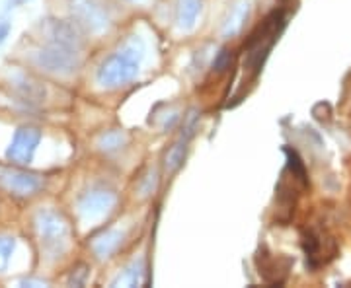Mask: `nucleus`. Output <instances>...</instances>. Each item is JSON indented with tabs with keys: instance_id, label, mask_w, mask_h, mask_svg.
Segmentation results:
<instances>
[{
	"instance_id": "obj_15",
	"label": "nucleus",
	"mask_w": 351,
	"mask_h": 288,
	"mask_svg": "<svg viewBox=\"0 0 351 288\" xmlns=\"http://www.w3.org/2000/svg\"><path fill=\"white\" fill-rule=\"evenodd\" d=\"M201 12V0H178L176 20L182 29H191Z\"/></svg>"
},
{
	"instance_id": "obj_18",
	"label": "nucleus",
	"mask_w": 351,
	"mask_h": 288,
	"mask_svg": "<svg viewBox=\"0 0 351 288\" xmlns=\"http://www.w3.org/2000/svg\"><path fill=\"white\" fill-rule=\"evenodd\" d=\"M143 275H145V267H143V261H138V263L131 265L123 273V276H119L117 283H121L125 287H137L143 283Z\"/></svg>"
},
{
	"instance_id": "obj_14",
	"label": "nucleus",
	"mask_w": 351,
	"mask_h": 288,
	"mask_svg": "<svg viewBox=\"0 0 351 288\" xmlns=\"http://www.w3.org/2000/svg\"><path fill=\"white\" fill-rule=\"evenodd\" d=\"M51 43H59L64 47H71V49H80L82 47V41L78 38L76 29L66 22H53L51 24Z\"/></svg>"
},
{
	"instance_id": "obj_3",
	"label": "nucleus",
	"mask_w": 351,
	"mask_h": 288,
	"mask_svg": "<svg viewBox=\"0 0 351 288\" xmlns=\"http://www.w3.org/2000/svg\"><path fill=\"white\" fill-rule=\"evenodd\" d=\"M302 248L306 253V265L311 269H318L320 265L330 263L338 255L336 239L313 228L302 234Z\"/></svg>"
},
{
	"instance_id": "obj_5",
	"label": "nucleus",
	"mask_w": 351,
	"mask_h": 288,
	"mask_svg": "<svg viewBox=\"0 0 351 288\" xmlns=\"http://www.w3.org/2000/svg\"><path fill=\"white\" fill-rule=\"evenodd\" d=\"M39 140H41V131L34 125L20 127L14 133L12 142L6 150V158L12 163L25 166L34 160V154L38 150Z\"/></svg>"
},
{
	"instance_id": "obj_21",
	"label": "nucleus",
	"mask_w": 351,
	"mask_h": 288,
	"mask_svg": "<svg viewBox=\"0 0 351 288\" xmlns=\"http://www.w3.org/2000/svg\"><path fill=\"white\" fill-rule=\"evenodd\" d=\"M88 276V267L86 265H78L73 269V273L69 276V283L71 285H75V287H82L84 285V280H86Z\"/></svg>"
},
{
	"instance_id": "obj_4",
	"label": "nucleus",
	"mask_w": 351,
	"mask_h": 288,
	"mask_svg": "<svg viewBox=\"0 0 351 288\" xmlns=\"http://www.w3.org/2000/svg\"><path fill=\"white\" fill-rule=\"evenodd\" d=\"M36 63L55 75H73L80 64V59H78L76 49L64 47L59 43H51L49 47L41 49L36 55Z\"/></svg>"
},
{
	"instance_id": "obj_7",
	"label": "nucleus",
	"mask_w": 351,
	"mask_h": 288,
	"mask_svg": "<svg viewBox=\"0 0 351 288\" xmlns=\"http://www.w3.org/2000/svg\"><path fill=\"white\" fill-rule=\"evenodd\" d=\"M256 265L265 285L281 287L293 267V259L285 255H274L267 250H260V253L256 255Z\"/></svg>"
},
{
	"instance_id": "obj_19",
	"label": "nucleus",
	"mask_w": 351,
	"mask_h": 288,
	"mask_svg": "<svg viewBox=\"0 0 351 288\" xmlns=\"http://www.w3.org/2000/svg\"><path fill=\"white\" fill-rule=\"evenodd\" d=\"M14 246H16V241H14L12 236H0V271L10 261Z\"/></svg>"
},
{
	"instance_id": "obj_20",
	"label": "nucleus",
	"mask_w": 351,
	"mask_h": 288,
	"mask_svg": "<svg viewBox=\"0 0 351 288\" xmlns=\"http://www.w3.org/2000/svg\"><path fill=\"white\" fill-rule=\"evenodd\" d=\"M230 63H232V53L228 49H221L217 53V57H215L213 68L217 73H225L226 68L230 66Z\"/></svg>"
},
{
	"instance_id": "obj_9",
	"label": "nucleus",
	"mask_w": 351,
	"mask_h": 288,
	"mask_svg": "<svg viewBox=\"0 0 351 288\" xmlns=\"http://www.w3.org/2000/svg\"><path fill=\"white\" fill-rule=\"evenodd\" d=\"M197 125H199V113L195 109H191L186 117V123H184V129H182V135L174 142V146L168 150L166 154V170L168 172H176L184 160H186V152H188L189 140L193 138L195 131H197Z\"/></svg>"
},
{
	"instance_id": "obj_1",
	"label": "nucleus",
	"mask_w": 351,
	"mask_h": 288,
	"mask_svg": "<svg viewBox=\"0 0 351 288\" xmlns=\"http://www.w3.org/2000/svg\"><path fill=\"white\" fill-rule=\"evenodd\" d=\"M145 45L138 38L127 39L123 47L110 55L98 68L96 80L101 88H119L129 84L138 75V61L143 59Z\"/></svg>"
},
{
	"instance_id": "obj_23",
	"label": "nucleus",
	"mask_w": 351,
	"mask_h": 288,
	"mask_svg": "<svg viewBox=\"0 0 351 288\" xmlns=\"http://www.w3.org/2000/svg\"><path fill=\"white\" fill-rule=\"evenodd\" d=\"M22 2H25V0H12V4H22Z\"/></svg>"
},
{
	"instance_id": "obj_13",
	"label": "nucleus",
	"mask_w": 351,
	"mask_h": 288,
	"mask_svg": "<svg viewBox=\"0 0 351 288\" xmlns=\"http://www.w3.org/2000/svg\"><path fill=\"white\" fill-rule=\"evenodd\" d=\"M250 16V2L248 0H240L239 4L230 10L228 18H226L225 25H223V36L225 38H234L240 34V29L244 27V22Z\"/></svg>"
},
{
	"instance_id": "obj_12",
	"label": "nucleus",
	"mask_w": 351,
	"mask_h": 288,
	"mask_svg": "<svg viewBox=\"0 0 351 288\" xmlns=\"http://www.w3.org/2000/svg\"><path fill=\"white\" fill-rule=\"evenodd\" d=\"M121 241H123L121 232L108 230V232H104V234H100V236H96V238L92 239L90 248H92L94 255L98 259H108V257H112L113 253L117 251V248L121 246Z\"/></svg>"
},
{
	"instance_id": "obj_16",
	"label": "nucleus",
	"mask_w": 351,
	"mask_h": 288,
	"mask_svg": "<svg viewBox=\"0 0 351 288\" xmlns=\"http://www.w3.org/2000/svg\"><path fill=\"white\" fill-rule=\"evenodd\" d=\"M285 154H287V172L293 176L295 181H299L301 183V187H308V176H306V168H304V163L299 158V154L295 150H291V148H285Z\"/></svg>"
},
{
	"instance_id": "obj_6",
	"label": "nucleus",
	"mask_w": 351,
	"mask_h": 288,
	"mask_svg": "<svg viewBox=\"0 0 351 288\" xmlns=\"http://www.w3.org/2000/svg\"><path fill=\"white\" fill-rule=\"evenodd\" d=\"M0 187L14 197H32L43 187V177L24 170H2Z\"/></svg>"
},
{
	"instance_id": "obj_2",
	"label": "nucleus",
	"mask_w": 351,
	"mask_h": 288,
	"mask_svg": "<svg viewBox=\"0 0 351 288\" xmlns=\"http://www.w3.org/2000/svg\"><path fill=\"white\" fill-rule=\"evenodd\" d=\"M36 232H38L41 248L49 253L51 257H63L69 250L71 241V226L63 214L57 211H39L34 218Z\"/></svg>"
},
{
	"instance_id": "obj_17",
	"label": "nucleus",
	"mask_w": 351,
	"mask_h": 288,
	"mask_svg": "<svg viewBox=\"0 0 351 288\" xmlns=\"http://www.w3.org/2000/svg\"><path fill=\"white\" fill-rule=\"evenodd\" d=\"M125 142H127V135L123 133V131H110V133L101 135L98 146H100L101 150L113 152V150H119Z\"/></svg>"
},
{
	"instance_id": "obj_8",
	"label": "nucleus",
	"mask_w": 351,
	"mask_h": 288,
	"mask_svg": "<svg viewBox=\"0 0 351 288\" xmlns=\"http://www.w3.org/2000/svg\"><path fill=\"white\" fill-rule=\"evenodd\" d=\"M117 202L115 193L108 189H92L86 195H82V199L78 200V213L82 220H98L108 213H112V209Z\"/></svg>"
},
{
	"instance_id": "obj_22",
	"label": "nucleus",
	"mask_w": 351,
	"mask_h": 288,
	"mask_svg": "<svg viewBox=\"0 0 351 288\" xmlns=\"http://www.w3.org/2000/svg\"><path fill=\"white\" fill-rule=\"evenodd\" d=\"M8 31H10V24L8 22H0V43L8 38Z\"/></svg>"
},
{
	"instance_id": "obj_10",
	"label": "nucleus",
	"mask_w": 351,
	"mask_h": 288,
	"mask_svg": "<svg viewBox=\"0 0 351 288\" xmlns=\"http://www.w3.org/2000/svg\"><path fill=\"white\" fill-rule=\"evenodd\" d=\"M73 12L76 14L78 24L88 27L90 31H100L108 25V18L94 0H75Z\"/></svg>"
},
{
	"instance_id": "obj_11",
	"label": "nucleus",
	"mask_w": 351,
	"mask_h": 288,
	"mask_svg": "<svg viewBox=\"0 0 351 288\" xmlns=\"http://www.w3.org/2000/svg\"><path fill=\"white\" fill-rule=\"evenodd\" d=\"M12 84V90L16 96H20L22 101H27V103H39L45 98V88L39 84L38 80H34L32 76L25 75H16L10 80Z\"/></svg>"
}]
</instances>
